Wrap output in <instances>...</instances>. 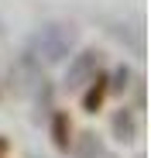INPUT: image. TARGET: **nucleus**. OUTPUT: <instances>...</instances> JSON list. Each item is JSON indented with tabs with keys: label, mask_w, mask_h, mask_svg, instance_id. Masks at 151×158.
Returning <instances> with one entry per match:
<instances>
[{
	"label": "nucleus",
	"mask_w": 151,
	"mask_h": 158,
	"mask_svg": "<svg viewBox=\"0 0 151 158\" xmlns=\"http://www.w3.org/2000/svg\"><path fill=\"white\" fill-rule=\"evenodd\" d=\"M76 41H79V31L72 24H41L28 41V52L41 65H55L76 48Z\"/></svg>",
	"instance_id": "1"
},
{
	"label": "nucleus",
	"mask_w": 151,
	"mask_h": 158,
	"mask_svg": "<svg viewBox=\"0 0 151 158\" xmlns=\"http://www.w3.org/2000/svg\"><path fill=\"white\" fill-rule=\"evenodd\" d=\"M100 65H103V55H100L96 48H86V52H79V55H72V62L65 69V86L76 89V86L89 83V79L100 72Z\"/></svg>",
	"instance_id": "2"
},
{
	"label": "nucleus",
	"mask_w": 151,
	"mask_h": 158,
	"mask_svg": "<svg viewBox=\"0 0 151 158\" xmlns=\"http://www.w3.org/2000/svg\"><path fill=\"white\" fill-rule=\"evenodd\" d=\"M110 131H113V138L117 141H134L137 138V131H141V120H137V110H131V107H120L113 117H110Z\"/></svg>",
	"instance_id": "3"
},
{
	"label": "nucleus",
	"mask_w": 151,
	"mask_h": 158,
	"mask_svg": "<svg viewBox=\"0 0 151 158\" xmlns=\"http://www.w3.org/2000/svg\"><path fill=\"white\" fill-rule=\"evenodd\" d=\"M52 141H55L59 151L69 155V148H72V124H69L65 110H52Z\"/></svg>",
	"instance_id": "4"
},
{
	"label": "nucleus",
	"mask_w": 151,
	"mask_h": 158,
	"mask_svg": "<svg viewBox=\"0 0 151 158\" xmlns=\"http://www.w3.org/2000/svg\"><path fill=\"white\" fill-rule=\"evenodd\" d=\"M76 158H107L110 151L103 148V141H100V134H93V131H86V134H79V141L72 144Z\"/></svg>",
	"instance_id": "5"
},
{
	"label": "nucleus",
	"mask_w": 151,
	"mask_h": 158,
	"mask_svg": "<svg viewBox=\"0 0 151 158\" xmlns=\"http://www.w3.org/2000/svg\"><path fill=\"white\" fill-rule=\"evenodd\" d=\"M110 35H113V38H120V41L127 45L137 59H144V31H141V28H134V31H131L127 24H113V28H110Z\"/></svg>",
	"instance_id": "6"
},
{
	"label": "nucleus",
	"mask_w": 151,
	"mask_h": 158,
	"mask_svg": "<svg viewBox=\"0 0 151 158\" xmlns=\"http://www.w3.org/2000/svg\"><path fill=\"white\" fill-rule=\"evenodd\" d=\"M89 83H93V86L83 93V110H86V114H96L100 107H103V96H107V79H103V76H93Z\"/></svg>",
	"instance_id": "7"
},
{
	"label": "nucleus",
	"mask_w": 151,
	"mask_h": 158,
	"mask_svg": "<svg viewBox=\"0 0 151 158\" xmlns=\"http://www.w3.org/2000/svg\"><path fill=\"white\" fill-rule=\"evenodd\" d=\"M107 89H113V93L131 89V69H127V65H117V69H113V83H107Z\"/></svg>",
	"instance_id": "8"
},
{
	"label": "nucleus",
	"mask_w": 151,
	"mask_h": 158,
	"mask_svg": "<svg viewBox=\"0 0 151 158\" xmlns=\"http://www.w3.org/2000/svg\"><path fill=\"white\" fill-rule=\"evenodd\" d=\"M4 151H7V138H0V158H4Z\"/></svg>",
	"instance_id": "9"
},
{
	"label": "nucleus",
	"mask_w": 151,
	"mask_h": 158,
	"mask_svg": "<svg viewBox=\"0 0 151 158\" xmlns=\"http://www.w3.org/2000/svg\"><path fill=\"white\" fill-rule=\"evenodd\" d=\"M0 35H4V21H0Z\"/></svg>",
	"instance_id": "10"
}]
</instances>
